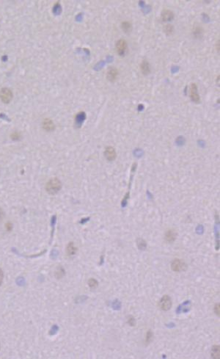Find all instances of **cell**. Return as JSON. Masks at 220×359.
<instances>
[{
  "label": "cell",
  "mask_w": 220,
  "mask_h": 359,
  "mask_svg": "<svg viewBox=\"0 0 220 359\" xmlns=\"http://www.w3.org/2000/svg\"><path fill=\"white\" fill-rule=\"evenodd\" d=\"M62 188V183L57 178H54V179H50L49 182H47L46 186V190L48 193L51 195H55L61 190Z\"/></svg>",
  "instance_id": "cell-1"
},
{
  "label": "cell",
  "mask_w": 220,
  "mask_h": 359,
  "mask_svg": "<svg viewBox=\"0 0 220 359\" xmlns=\"http://www.w3.org/2000/svg\"><path fill=\"white\" fill-rule=\"evenodd\" d=\"M171 268L175 272H182V271L186 270L188 266L183 260L176 259L172 262Z\"/></svg>",
  "instance_id": "cell-2"
},
{
  "label": "cell",
  "mask_w": 220,
  "mask_h": 359,
  "mask_svg": "<svg viewBox=\"0 0 220 359\" xmlns=\"http://www.w3.org/2000/svg\"><path fill=\"white\" fill-rule=\"evenodd\" d=\"M12 99V93L7 87H4L0 90V99L4 104H9Z\"/></svg>",
  "instance_id": "cell-3"
},
{
  "label": "cell",
  "mask_w": 220,
  "mask_h": 359,
  "mask_svg": "<svg viewBox=\"0 0 220 359\" xmlns=\"http://www.w3.org/2000/svg\"><path fill=\"white\" fill-rule=\"evenodd\" d=\"M116 50L118 54L121 57H124L128 50L127 42L123 39H120L116 43Z\"/></svg>",
  "instance_id": "cell-4"
},
{
  "label": "cell",
  "mask_w": 220,
  "mask_h": 359,
  "mask_svg": "<svg viewBox=\"0 0 220 359\" xmlns=\"http://www.w3.org/2000/svg\"><path fill=\"white\" fill-rule=\"evenodd\" d=\"M189 96L190 99L193 102L196 104H199L200 101L199 93H198L197 86L195 83H191L189 87Z\"/></svg>",
  "instance_id": "cell-5"
},
{
  "label": "cell",
  "mask_w": 220,
  "mask_h": 359,
  "mask_svg": "<svg viewBox=\"0 0 220 359\" xmlns=\"http://www.w3.org/2000/svg\"><path fill=\"white\" fill-rule=\"evenodd\" d=\"M159 308L163 311H169L172 307L171 298L168 295H164L159 303Z\"/></svg>",
  "instance_id": "cell-6"
},
{
  "label": "cell",
  "mask_w": 220,
  "mask_h": 359,
  "mask_svg": "<svg viewBox=\"0 0 220 359\" xmlns=\"http://www.w3.org/2000/svg\"><path fill=\"white\" fill-rule=\"evenodd\" d=\"M104 155H105L107 160H109V161H114L117 157L115 149L112 146L107 147V149H105V152H104Z\"/></svg>",
  "instance_id": "cell-7"
},
{
  "label": "cell",
  "mask_w": 220,
  "mask_h": 359,
  "mask_svg": "<svg viewBox=\"0 0 220 359\" xmlns=\"http://www.w3.org/2000/svg\"><path fill=\"white\" fill-rule=\"evenodd\" d=\"M174 12L170 10H163L162 12V14H161V18H162V21H164V22L172 21L174 19Z\"/></svg>",
  "instance_id": "cell-8"
},
{
  "label": "cell",
  "mask_w": 220,
  "mask_h": 359,
  "mask_svg": "<svg viewBox=\"0 0 220 359\" xmlns=\"http://www.w3.org/2000/svg\"><path fill=\"white\" fill-rule=\"evenodd\" d=\"M118 76V71L114 67H110L109 69L107 70V78L109 81L110 82H115L116 80L117 77Z\"/></svg>",
  "instance_id": "cell-9"
},
{
  "label": "cell",
  "mask_w": 220,
  "mask_h": 359,
  "mask_svg": "<svg viewBox=\"0 0 220 359\" xmlns=\"http://www.w3.org/2000/svg\"><path fill=\"white\" fill-rule=\"evenodd\" d=\"M176 237H177V232L173 229H170V230L167 231L164 235L165 240L170 243H173L176 240Z\"/></svg>",
  "instance_id": "cell-10"
},
{
  "label": "cell",
  "mask_w": 220,
  "mask_h": 359,
  "mask_svg": "<svg viewBox=\"0 0 220 359\" xmlns=\"http://www.w3.org/2000/svg\"><path fill=\"white\" fill-rule=\"evenodd\" d=\"M43 128L47 132H51L55 129V125L49 118H46L43 121Z\"/></svg>",
  "instance_id": "cell-11"
},
{
  "label": "cell",
  "mask_w": 220,
  "mask_h": 359,
  "mask_svg": "<svg viewBox=\"0 0 220 359\" xmlns=\"http://www.w3.org/2000/svg\"><path fill=\"white\" fill-rule=\"evenodd\" d=\"M140 70H141V72L143 73V74L144 75H148L151 74V65H150L148 61H147V60H143V61L141 62Z\"/></svg>",
  "instance_id": "cell-12"
},
{
  "label": "cell",
  "mask_w": 220,
  "mask_h": 359,
  "mask_svg": "<svg viewBox=\"0 0 220 359\" xmlns=\"http://www.w3.org/2000/svg\"><path fill=\"white\" fill-rule=\"evenodd\" d=\"M204 29L200 25H197V26H194V29H193V35L195 38H201L203 36Z\"/></svg>",
  "instance_id": "cell-13"
},
{
  "label": "cell",
  "mask_w": 220,
  "mask_h": 359,
  "mask_svg": "<svg viewBox=\"0 0 220 359\" xmlns=\"http://www.w3.org/2000/svg\"><path fill=\"white\" fill-rule=\"evenodd\" d=\"M121 28L125 33L129 34L132 32L133 27H132V24L129 21H123L121 23Z\"/></svg>",
  "instance_id": "cell-14"
},
{
  "label": "cell",
  "mask_w": 220,
  "mask_h": 359,
  "mask_svg": "<svg viewBox=\"0 0 220 359\" xmlns=\"http://www.w3.org/2000/svg\"><path fill=\"white\" fill-rule=\"evenodd\" d=\"M86 118V114L84 112H80L76 115V123L78 126H81L83 121Z\"/></svg>",
  "instance_id": "cell-15"
},
{
  "label": "cell",
  "mask_w": 220,
  "mask_h": 359,
  "mask_svg": "<svg viewBox=\"0 0 220 359\" xmlns=\"http://www.w3.org/2000/svg\"><path fill=\"white\" fill-rule=\"evenodd\" d=\"M67 253H68V256H73L76 254V251H77V248L75 247L74 244H73V243H70L68 245V246H67Z\"/></svg>",
  "instance_id": "cell-16"
},
{
  "label": "cell",
  "mask_w": 220,
  "mask_h": 359,
  "mask_svg": "<svg viewBox=\"0 0 220 359\" xmlns=\"http://www.w3.org/2000/svg\"><path fill=\"white\" fill-rule=\"evenodd\" d=\"M219 345H216V346H213V348H212V350H211V357L213 358H216V359H219V356H220V349H219Z\"/></svg>",
  "instance_id": "cell-17"
},
{
  "label": "cell",
  "mask_w": 220,
  "mask_h": 359,
  "mask_svg": "<svg viewBox=\"0 0 220 359\" xmlns=\"http://www.w3.org/2000/svg\"><path fill=\"white\" fill-rule=\"evenodd\" d=\"M64 275H65V270H64V269L62 267H59L55 272L56 278H57V279H60L63 277Z\"/></svg>",
  "instance_id": "cell-18"
},
{
  "label": "cell",
  "mask_w": 220,
  "mask_h": 359,
  "mask_svg": "<svg viewBox=\"0 0 220 359\" xmlns=\"http://www.w3.org/2000/svg\"><path fill=\"white\" fill-rule=\"evenodd\" d=\"M164 32L167 35H170L173 33V32H174V26L171 24L166 25V26H164Z\"/></svg>",
  "instance_id": "cell-19"
},
{
  "label": "cell",
  "mask_w": 220,
  "mask_h": 359,
  "mask_svg": "<svg viewBox=\"0 0 220 359\" xmlns=\"http://www.w3.org/2000/svg\"><path fill=\"white\" fill-rule=\"evenodd\" d=\"M137 246H138V248H140V250L144 251V250H145L147 247V244L145 241L143 240V239H138V240H137Z\"/></svg>",
  "instance_id": "cell-20"
},
{
  "label": "cell",
  "mask_w": 220,
  "mask_h": 359,
  "mask_svg": "<svg viewBox=\"0 0 220 359\" xmlns=\"http://www.w3.org/2000/svg\"><path fill=\"white\" fill-rule=\"evenodd\" d=\"M88 285L91 289H96L98 287V282L96 280V279L90 278L88 280Z\"/></svg>",
  "instance_id": "cell-21"
},
{
  "label": "cell",
  "mask_w": 220,
  "mask_h": 359,
  "mask_svg": "<svg viewBox=\"0 0 220 359\" xmlns=\"http://www.w3.org/2000/svg\"><path fill=\"white\" fill-rule=\"evenodd\" d=\"M153 336V335L152 332H151V330H148V333H147V334H146V343L147 344H149V343L151 342Z\"/></svg>",
  "instance_id": "cell-22"
},
{
  "label": "cell",
  "mask_w": 220,
  "mask_h": 359,
  "mask_svg": "<svg viewBox=\"0 0 220 359\" xmlns=\"http://www.w3.org/2000/svg\"><path fill=\"white\" fill-rule=\"evenodd\" d=\"M11 138L13 140H18L21 138V134L18 132H12L11 135Z\"/></svg>",
  "instance_id": "cell-23"
},
{
  "label": "cell",
  "mask_w": 220,
  "mask_h": 359,
  "mask_svg": "<svg viewBox=\"0 0 220 359\" xmlns=\"http://www.w3.org/2000/svg\"><path fill=\"white\" fill-rule=\"evenodd\" d=\"M16 282H17V284H18L19 285V286L24 285V278H23L22 277L18 278H17Z\"/></svg>",
  "instance_id": "cell-24"
},
{
  "label": "cell",
  "mask_w": 220,
  "mask_h": 359,
  "mask_svg": "<svg viewBox=\"0 0 220 359\" xmlns=\"http://www.w3.org/2000/svg\"><path fill=\"white\" fill-rule=\"evenodd\" d=\"M129 324L131 326H134L135 325V319H134L133 317H130L129 319Z\"/></svg>",
  "instance_id": "cell-25"
},
{
  "label": "cell",
  "mask_w": 220,
  "mask_h": 359,
  "mask_svg": "<svg viewBox=\"0 0 220 359\" xmlns=\"http://www.w3.org/2000/svg\"><path fill=\"white\" fill-rule=\"evenodd\" d=\"M214 311L216 315L219 316V303L216 304V306H215L214 307Z\"/></svg>",
  "instance_id": "cell-26"
},
{
  "label": "cell",
  "mask_w": 220,
  "mask_h": 359,
  "mask_svg": "<svg viewBox=\"0 0 220 359\" xmlns=\"http://www.w3.org/2000/svg\"><path fill=\"white\" fill-rule=\"evenodd\" d=\"M5 228H6V229H7V230L8 231V232H10V231H11V230H12V223H7V224L5 225Z\"/></svg>",
  "instance_id": "cell-27"
},
{
  "label": "cell",
  "mask_w": 220,
  "mask_h": 359,
  "mask_svg": "<svg viewBox=\"0 0 220 359\" xmlns=\"http://www.w3.org/2000/svg\"><path fill=\"white\" fill-rule=\"evenodd\" d=\"M3 278H4V273H3L2 270L0 268V286H1V284H2Z\"/></svg>",
  "instance_id": "cell-28"
},
{
  "label": "cell",
  "mask_w": 220,
  "mask_h": 359,
  "mask_svg": "<svg viewBox=\"0 0 220 359\" xmlns=\"http://www.w3.org/2000/svg\"><path fill=\"white\" fill-rule=\"evenodd\" d=\"M4 211L2 210V209L0 208V221H2V219L4 218Z\"/></svg>",
  "instance_id": "cell-29"
}]
</instances>
